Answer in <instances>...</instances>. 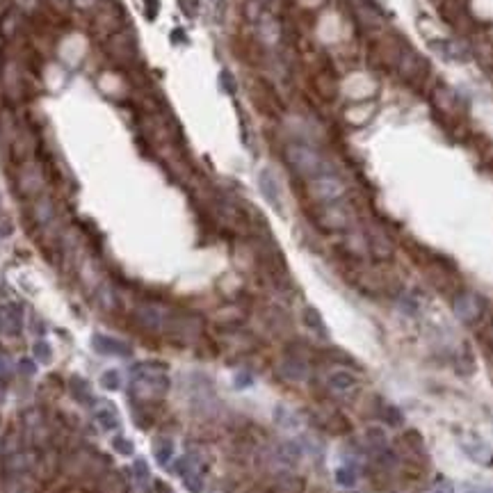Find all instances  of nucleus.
Masks as SVG:
<instances>
[{
	"instance_id": "17",
	"label": "nucleus",
	"mask_w": 493,
	"mask_h": 493,
	"mask_svg": "<svg viewBox=\"0 0 493 493\" xmlns=\"http://www.w3.org/2000/svg\"><path fill=\"white\" fill-rule=\"evenodd\" d=\"M224 3H226V0H211V5H213V9L217 12V16H222V12H224Z\"/></svg>"
},
{
	"instance_id": "6",
	"label": "nucleus",
	"mask_w": 493,
	"mask_h": 493,
	"mask_svg": "<svg viewBox=\"0 0 493 493\" xmlns=\"http://www.w3.org/2000/svg\"><path fill=\"white\" fill-rule=\"evenodd\" d=\"M320 226L327 231H343L349 226V215L338 204H327L320 215Z\"/></svg>"
},
{
	"instance_id": "9",
	"label": "nucleus",
	"mask_w": 493,
	"mask_h": 493,
	"mask_svg": "<svg viewBox=\"0 0 493 493\" xmlns=\"http://www.w3.org/2000/svg\"><path fill=\"white\" fill-rule=\"evenodd\" d=\"M436 49H439L441 55H445V58H450V60H463L466 55L461 53V49L457 44H452V42H441V44H436Z\"/></svg>"
},
{
	"instance_id": "13",
	"label": "nucleus",
	"mask_w": 493,
	"mask_h": 493,
	"mask_svg": "<svg viewBox=\"0 0 493 493\" xmlns=\"http://www.w3.org/2000/svg\"><path fill=\"white\" fill-rule=\"evenodd\" d=\"M178 3H181L183 12H185L187 16H196V9H199V3H196V0H178Z\"/></svg>"
},
{
	"instance_id": "7",
	"label": "nucleus",
	"mask_w": 493,
	"mask_h": 493,
	"mask_svg": "<svg viewBox=\"0 0 493 493\" xmlns=\"http://www.w3.org/2000/svg\"><path fill=\"white\" fill-rule=\"evenodd\" d=\"M258 185H261L263 196L270 201V206H274L277 211H281V189H279L277 178H274V174L270 172V169H263V172H261Z\"/></svg>"
},
{
	"instance_id": "16",
	"label": "nucleus",
	"mask_w": 493,
	"mask_h": 493,
	"mask_svg": "<svg viewBox=\"0 0 493 493\" xmlns=\"http://www.w3.org/2000/svg\"><path fill=\"white\" fill-rule=\"evenodd\" d=\"M485 340H487V343L493 347V320L489 322V325H487V329H485Z\"/></svg>"
},
{
	"instance_id": "4",
	"label": "nucleus",
	"mask_w": 493,
	"mask_h": 493,
	"mask_svg": "<svg viewBox=\"0 0 493 493\" xmlns=\"http://www.w3.org/2000/svg\"><path fill=\"white\" fill-rule=\"evenodd\" d=\"M327 386L329 393H334L340 400H352V397H356L358 388H361V382L349 370H334L327 379Z\"/></svg>"
},
{
	"instance_id": "2",
	"label": "nucleus",
	"mask_w": 493,
	"mask_h": 493,
	"mask_svg": "<svg viewBox=\"0 0 493 493\" xmlns=\"http://www.w3.org/2000/svg\"><path fill=\"white\" fill-rule=\"evenodd\" d=\"M452 311H454V316H457V320L463 322V325H475V322L482 320V316H485L487 301L482 295H478V292L463 290L452 299Z\"/></svg>"
},
{
	"instance_id": "8",
	"label": "nucleus",
	"mask_w": 493,
	"mask_h": 493,
	"mask_svg": "<svg viewBox=\"0 0 493 493\" xmlns=\"http://www.w3.org/2000/svg\"><path fill=\"white\" fill-rule=\"evenodd\" d=\"M281 373L286 375L288 379H295V382H299V379L306 377L308 370H306V366L301 363V361H288V363H283Z\"/></svg>"
},
{
	"instance_id": "12",
	"label": "nucleus",
	"mask_w": 493,
	"mask_h": 493,
	"mask_svg": "<svg viewBox=\"0 0 493 493\" xmlns=\"http://www.w3.org/2000/svg\"><path fill=\"white\" fill-rule=\"evenodd\" d=\"M304 318H306V322H308V327H311V329H318V334H320V336H327L325 325H322V320H320V316H318V311L308 308Z\"/></svg>"
},
{
	"instance_id": "15",
	"label": "nucleus",
	"mask_w": 493,
	"mask_h": 493,
	"mask_svg": "<svg viewBox=\"0 0 493 493\" xmlns=\"http://www.w3.org/2000/svg\"><path fill=\"white\" fill-rule=\"evenodd\" d=\"M466 491H468V493H493V487H485V485H478V487H475V485H468Z\"/></svg>"
},
{
	"instance_id": "18",
	"label": "nucleus",
	"mask_w": 493,
	"mask_h": 493,
	"mask_svg": "<svg viewBox=\"0 0 493 493\" xmlns=\"http://www.w3.org/2000/svg\"><path fill=\"white\" fill-rule=\"evenodd\" d=\"M146 5H149V16H154V12H156V0H146Z\"/></svg>"
},
{
	"instance_id": "5",
	"label": "nucleus",
	"mask_w": 493,
	"mask_h": 493,
	"mask_svg": "<svg viewBox=\"0 0 493 493\" xmlns=\"http://www.w3.org/2000/svg\"><path fill=\"white\" fill-rule=\"evenodd\" d=\"M461 448L473 461H478L480 466H487V468L493 466V450L482 439H478V436H463Z\"/></svg>"
},
{
	"instance_id": "14",
	"label": "nucleus",
	"mask_w": 493,
	"mask_h": 493,
	"mask_svg": "<svg viewBox=\"0 0 493 493\" xmlns=\"http://www.w3.org/2000/svg\"><path fill=\"white\" fill-rule=\"evenodd\" d=\"M432 493H454L452 485L448 480H441V482H436V487L432 489Z\"/></svg>"
},
{
	"instance_id": "11",
	"label": "nucleus",
	"mask_w": 493,
	"mask_h": 493,
	"mask_svg": "<svg viewBox=\"0 0 493 493\" xmlns=\"http://www.w3.org/2000/svg\"><path fill=\"white\" fill-rule=\"evenodd\" d=\"M336 480L340 487H354L356 485V470L354 468H340L336 473Z\"/></svg>"
},
{
	"instance_id": "10",
	"label": "nucleus",
	"mask_w": 493,
	"mask_h": 493,
	"mask_svg": "<svg viewBox=\"0 0 493 493\" xmlns=\"http://www.w3.org/2000/svg\"><path fill=\"white\" fill-rule=\"evenodd\" d=\"M373 249L375 254L379 256V258H386V256H391V242H388L386 235H375V240H373Z\"/></svg>"
},
{
	"instance_id": "3",
	"label": "nucleus",
	"mask_w": 493,
	"mask_h": 493,
	"mask_svg": "<svg viewBox=\"0 0 493 493\" xmlns=\"http://www.w3.org/2000/svg\"><path fill=\"white\" fill-rule=\"evenodd\" d=\"M308 189L313 199H318L320 204H338L340 199L345 196V183L340 181L338 176H331V174H322L318 178H311Z\"/></svg>"
},
{
	"instance_id": "1",
	"label": "nucleus",
	"mask_w": 493,
	"mask_h": 493,
	"mask_svg": "<svg viewBox=\"0 0 493 493\" xmlns=\"http://www.w3.org/2000/svg\"><path fill=\"white\" fill-rule=\"evenodd\" d=\"M286 160L299 176L304 178H318L322 174H329V165L325 163L318 151L304 144H288L286 146Z\"/></svg>"
}]
</instances>
